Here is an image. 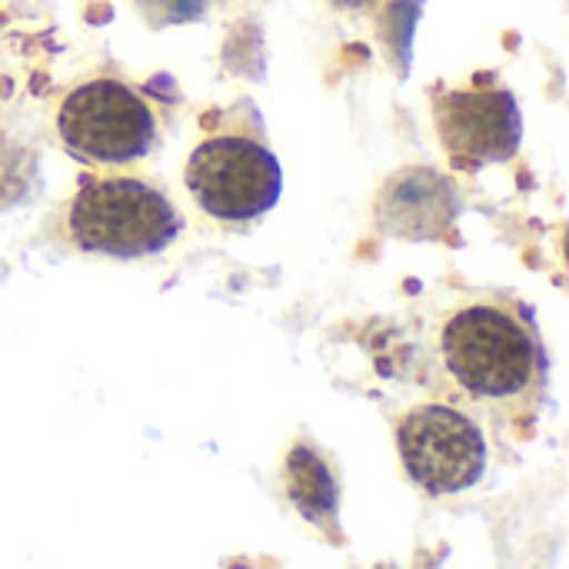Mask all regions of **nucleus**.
Wrapping results in <instances>:
<instances>
[{"label":"nucleus","instance_id":"nucleus-1","mask_svg":"<svg viewBox=\"0 0 569 569\" xmlns=\"http://www.w3.org/2000/svg\"><path fill=\"white\" fill-rule=\"evenodd\" d=\"M440 360L463 397L497 410L523 407L540 387V343L533 327L510 307L470 303L440 337Z\"/></svg>","mask_w":569,"mask_h":569},{"label":"nucleus","instance_id":"nucleus-2","mask_svg":"<svg viewBox=\"0 0 569 569\" xmlns=\"http://www.w3.org/2000/svg\"><path fill=\"white\" fill-rule=\"evenodd\" d=\"M80 250L107 257H143L170 247L180 233L177 207L143 180L100 177L80 187L67 213Z\"/></svg>","mask_w":569,"mask_h":569},{"label":"nucleus","instance_id":"nucleus-3","mask_svg":"<svg viewBox=\"0 0 569 569\" xmlns=\"http://www.w3.org/2000/svg\"><path fill=\"white\" fill-rule=\"evenodd\" d=\"M57 130L63 143L97 163H130L157 140L153 110L120 80H90L60 103Z\"/></svg>","mask_w":569,"mask_h":569},{"label":"nucleus","instance_id":"nucleus-4","mask_svg":"<svg viewBox=\"0 0 569 569\" xmlns=\"http://www.w3.org/2000/svg\"><path fill=\"white\" fill-rule=\"evenodd\" d=\"M187 187L217 220H257L280 200L277 157L250 137H213L190 153Z\"/></svg>","mask_w":569,"mask_h":569},{"label":"nucleus","instance_id":"nucleus-5","mask_svg":"<svg viewBox=\"0 0 569 569\" xmlns=\"http://www.w3.org/2000/svg\"><path fill=\"white\" fill-rule=\"evenodd\" d=\"M400 460L417 487L447 497L473 487L487 470V437L457 407L423 403L397 427Z\"/></svg>","mask_w":569,"mask_h":569},{"label":"nucleus","instance_id":"nucleus-6","mask_svg":"<svg viewBox=\"0 0 569 569\" xmlns=\"http://www.w3.org/2000/svg\"><path fill=\"white\" fill-rule=\"evenodd\" d=\"M437 130L460 163L510 160L520 147V107L500 87L450 90L437 100Z\"/></svg>","mask_w":569,"mask_h":569},{"label":"nucleus","instance_id":"nucleus-7","mask_svg":"<svg viewBox=\"0 0 569 569\" xmlns=\"http://www.w3.org/2000/svg\"><path fill=\"white\" fill-rule=\"evenodd\" d=\"M460 213L457 190L437 170L417 167L397 173L377 200V220L387 233L407 240H437L443 237Z\"/></svg>","mask_w":569,"mask_h":569},{"label":"nucleus","instance_id":"nucleus-8","mask_svg":"<svg viewBox=\"0 0 569 569\" xmlns=\"http://www.w3.org/2000/svg\"><path fill=\"white\" fill-rule=\"evenodd\" d=\"M287 487L293 503L310 520H327L337 510V487L327 463L310 450H293L287 460Z\"/></svg>","mask_w":569,"mask_h":569},{"label":"nucleus","instance_id":"nucleus-9","mask_svg":"<svg viewBox=\"0 0 569 569\" xmlns=\"http://www.w3.org/2000/svg\"><path fill=\"white\" fill-rule=\"evenodd\" d=\"M213 0H137L140 13L153 23V27H167V23H187L207 13Z\"/></svg>","mask_w":569,"mask_h":569},{"label":"nucleus","instance_id":"nucleus-10","mask_svg":"<svg viewBox=\"0 0 569 569\" xmlns=\"http://www.w3.org/2000/svg\"><path fill=\"white\" fill-rule=\"evenodd\" d=\"M340 3H367V0H340Z\"/></svg>","mask_w":569,"mask_h":569}]
</instances>
